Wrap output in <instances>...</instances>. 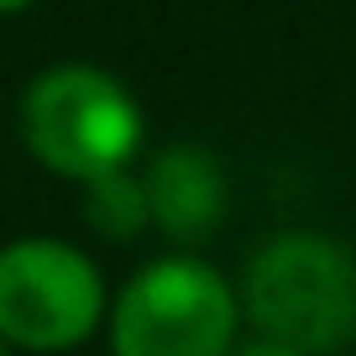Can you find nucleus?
<instances>
[{"label":"nucleus","instance_id":"obj_1","mask_svg":"<svg viewBox=\"0 0 356 356\" xmlns=\"http://www.w3.org/2000/svg\"><path fill=\"white\" fill-rule=\"evenodd\" d=\"M241 309L262 341L335 356L356 341V252L320 231H289L246 262Z\"/></svg>","mask_w":356,"mask_h":356},{"label":"nucleus","instance_id":"obj_2","mask_svg":"<svg viewBox=\"0 0 356 356\" xmlns=\"http://www.w3.org/2000/svg\"><path fill=\"white\" fill-rule=\"evenodd\" d=\"M142 105L95 63H53L22 95V142L47 173L95 184L126 173L142 152Z\"/></svg>","mask_w":356,"mask_h":356},{"label":"nucleus","instance_id":"obj_3","mask_svg":"<svg viewBox=\"0 0 356 356\" xmlns=\"http://www.w3.org/2000/svg\"><path fill=\"white\" fill-rule=\"evenodd\" d=\"M241 293L204 257H157L111 299V356H236Z\"/></svg>","mask_w":356,"mask_h":356},{"label":"nucleus","instance_id":"obj_4","mask_svg":"<svg viewBox=\"0 0 356 356\" xmlns=\"http://www.w3.org/2000/svg\"><path fill=\"white\" fill-rule=\"evenodd\" d=\"M111 320L100 267L58 236L0 246V335L11 351L63 356Z\"/></svg>","mask_w":356,"mask_h":356},{"label":"nucleus","instance_id":"obj_5","mask_svg":"<svg viewBox=\"0 0 356 356\" xmlns=\"http://www.w3.org/2000/svg\"><path fill=\"white\" fill-rule=\"evenodd\" d=\"M147 204H152V225L173 241H204L220 231L225 210H231V178H225L220 157L200 142H173L147 163L142 173Z\"/></svg>","mask_w":356,"mask_h":356},{"label":"nucleus","instance_id":"obj_6","mask_svg":"<svg viewBox=\"0 0 356 356\" xmlns=\"http://www.w3.org/2000/svg\"><path fill=\"white\" fill-rule=\"evenodd\" d=\"M84 215L105 241H131L152 225V204H147V184L131 173H111L84 184Z\"/></svg>","mask_w":356,"mask_h":356},{"label":"nucleus","instance_id":"obj_7","mask_svg":"<svg viewBox=\"0 0 356 356\" xmlns=\"http://www.w3.org/2000/svg\"><path fill=\"white\" fill-rule=\"evenodd\" d=\"M236 356H304V351H289V346H273V341H257V346H241Z\"/></svg>","mask_w":356,"mask_h":356},{"label":"nucleus","instance_id":"obj_8","mask_svg":"<svg viewBox=\"0 0 356 356\" xmlns=\"http://www.w3.org/2000/svg\"><path fill=\"white\" fill-rule=\"evenodd\" d=\"M26 6H37V0H0V16H22Z\"/></svg>","mask_w":356,"mask_h":356},{"label":"nucleus","instance_id":"obj_9","mask_svg":"<svg viewBox=\"0 0 356 356\" xmlns=\"http://www.w3.org/2000/svg\"><path fill=\"white\" fill-rule=\"evenodd\" d=\"M0 356H11V346H6V335H0Z\"/></svg>","mask_w":356,"mask_h":356}]
</instances>
